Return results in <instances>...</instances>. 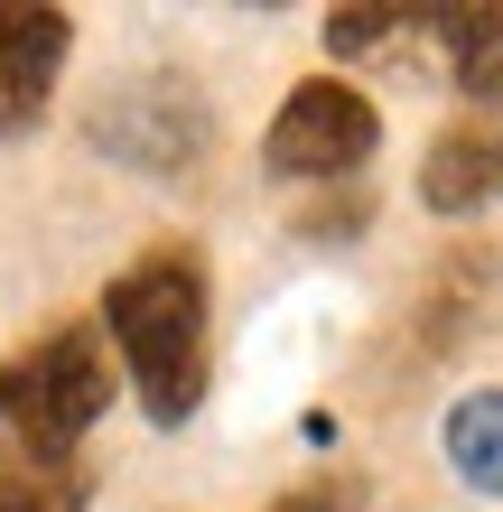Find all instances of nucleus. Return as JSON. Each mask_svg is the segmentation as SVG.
<instances>
[{"label": "nucleus", "instance_id": "7", "mask_svg": "<svg viewBox=\"0 0 503 512\" xmlns=\"http://www.w3.org/2000/svg\"><path fill=\"white\" fill-rule=\"evenodd\" d=\"M420 28L448 47V84L466 103H503V10H429Z\"/></svg>", "mask_w": 503, "mask_h": 512}, {"label": "nucleus", "instance_id": "8", "mask_svg": "<svg viewBox=\"0 0 503 512\" xmlns=\"http://www.w3.org/2000/svg\"><path fill=\"white\" fill-rule=\"evenodd\" d=\"M438 447H448L457 485H476L503 503V391H466V401L438 419Z\"/></svg>", "mask_w": 503, "mask_h": 512}, {"label": "nucleus", "instance_id": "10", "mask_svg": "<svg viewBox=\"0 0 503 512\" xmlns=\"http://www.w3.org/2000/svg\"><path fill=\"white\" fill-rule=\"evenodd\" d=\"M410 28H420L410 10H336V19H327V56H345V66H354V56L392 47V38H410Z\"/></svg>", "mask_w": 503, "mask_h": 512}, {"label": "nucleus", "instance_id": "3", "mask_svg": "<svg viewBox=\"0 0 503 512\" xmlns=\"http://www.w3.org/2000/svg\"><path fill=\"white\" fill-rule=\"evenodd\" d=\"M382 140V112L354 94L345 75H308L299 94L271 112V140H261V159L271 177H299V187H327V177H354L373 159Z\"/></svg>", "mask_w": 503, "mask_h": 512}, {"label": "nucleus", "instance_id": "4", "mask_svg": "<svg viewBox=\"0 0 503 512\" xmlns=\"http://www.w3.org/2000/svg\"><path fill=\"white\" fill-rule=\"evenodd\" d=\"M94 149L103 159H131V168H187L196 149H205V131H215V112H205L177 75H140V84H122V94H103L94 103Z\"/></svg>", "mask_w": 503, "mask_h": 512}, {"label": "nucleus", "instance_id": "9", "mask_svg": "<svg viewBox=\"0 0 503 512\" xmlns=\"http://www.w3.org/2000/svg\"><path fill=\"white\" fill-rule=\"evenodd\" d=\"M84 466L75 457H28V447H0V512H84Z\"/></svg>", "mask_w": 503, "mask_h": 512}, {"label": "nucleus", "instance_id": "11", "mask_svg": "<svg viewBox=\"0 0 503 512\" xmlns=\"http://www.w3.org/2000/svg\"><path fill=\"white\" fill-rule=\"evenodd\" d=\"M261 512H364V485H299V494H280Z\"/></svg>", "mask_w": 503, "mask_h": 512}, {"label": "nucleus", "instance_id": "5", "mask_svg": "<svg viewBox=\"0 0 503 512\" xmlns=\"http://www.w3.org/2000/svg\"><path fill=\"white\" fill-rule=\"evenodd\" d=\"M75 19L66 10H0V140H28L56 103Z\"/></svg>", "mask_w": 503, "mask_h": 512}, {"label": "nucleus", "instance_id": "6", "mask_svg": "<svg viewBox=\"0 0 503 512\" xmlns=\"http://www.w3.org/2000/svg\"><path fill=\"white\" fill-rule=\"evenodd\" d=\"M420 205L429 215H485L503 205V122H448L420 159Z\"/></svg>", "mask_w": 503, "mask_h": 512}, {"label": "nucleus", "instance_id": "1", "mask_svg": "<svg viewBox=\"0 0 503 512\" xmlns=\"http://www.w3.org/2000/svg\"><path fill=\"white\" fill-rule=\"evenodd\" d=\"M103 336L150 410V429H187L205 410V261L187 243L140 252L103 289Z\"/></svg>", "mask_w": 503, "mask_h": 512}, {"label": "nucleus", "instance_id": "2", "mask_svg": "<svg viewBox=\"0 0 503 512\" xmlns=\"http://www.w3.org/2000/svg\"><path fill=\"white\" fill-rule=\"evenodd\" d=\"M112 391H122V364L103 326H47L0 364V429L28 457H75V438L112 410Z\"/></svg>", "mask_w": 503, "mask_h": 512}]
</instances>
